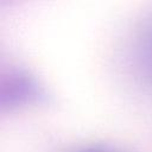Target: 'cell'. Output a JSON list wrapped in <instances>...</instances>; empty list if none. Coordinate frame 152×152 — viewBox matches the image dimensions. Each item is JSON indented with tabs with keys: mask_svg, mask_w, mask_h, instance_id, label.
I'll return each instance as SVG.
<instances>
[{
	"mask_svg": "<svg viewBox=\"0 0 152 152\" xmlns=\"http://www.w3.org/2000/svg\"><path fill=\"white\" fill-rule=\"evenodd\" d=\"M76 152H118L112 147L102 146V145H94V146H87L83 148L77 150Z\"/></svg>",
	"mask_w": 152,
	"mask_h": 152,
	"instance_id": "cell-2",
	"label": "cell"
},
{
	"mask_svg": "<svg viewBox=\"0 0 152 152\" xmlns=\"http://www.w3.org/2000/svg\"><path fill=\"white\" fill-rule=\"evenodd\" d=\"M39 96L40 88L36 80L20 70L11 72L2 84L1 102L4 106L14 107L36 100Z\"/></svg>",
	"mask_w": 152,
	"mask_h": 152,
	"instance_id": "cell-1",
	"label": "cell"
}]
</instances>
